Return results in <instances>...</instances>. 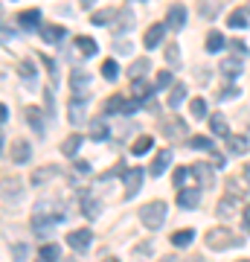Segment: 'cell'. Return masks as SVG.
<instances>
[{
  "instance_id": "1",
  "label": "cell",
  "mask_w": 250,
  "mask_h": 262,
  "mask_svg": "<svg viewBox=\"0 0 250 262\" xmlns=\"http://www.w3.org/2000/svg\"><path fill=\"white\" fill-rule=\"evenodd\" d=\"M58 222H64V213H61V204L58 201H41V204L35 207V213H32V227L35 230H50L53 225H58Z\"/></svg>"
},
{
  "instance_id": "2",
  "label": "cell",
  "mask_w": 250,
  "mask_h": 262,
  "mask_svg": "<svg viewBox=\"0 0 250 262\" xmlns=\"http://www.w3.org/2000/svg\"><path fill=\"white\" fill-rule=\"evenodd\" d=\"M140 222L148 230H160L163 222H166V204L163 201H148V204H143L140 207Z\"/></svg>"
},
{
  "instance_id": "3",
  "label": "cell",
  "mask_w": 250,
  "mask_h": 262,
  "mask_svg": "<svg viewBox=\"0 0 250 262\" xmlns=\"http://www.w3.org/2000/svg\"><path fill=\"white\" fill-rule=\"evenodd\" d=\"M207 245H210L213 251H227V248H239L241 239L239 236H233L230 230H218V227H213V230H207Z\"/></svg>"
},
{
  "instance_id": "4",
  "label": "cell",
  "mask_w": 250,
  "mask_h": 262,
  "mask_svg": "<svg viewBox=\"0 0 250 262\" xmlns=\"http://www.w3.org/2000/svg\"><path fill=\"white\" fill-rule=\"evenodd\" d=\"M122 184H125V195H137L140 192V184H143V169H128L122 175Z\"/></svg>"
},
{
  "instance_id": "5",
  "label": "cell",
  "mask_w": 250,
  "mask_h": 262,
  "mask_svg": "<svg viewBox=\"0 0 250 262\" xmlns=\"http://www.w3.org/2000/svg\"><path fill=\"white\" fill-rule=\"evenodd\" d=\"M177 204L186 207V210H192V207L201 204V192H198V187H184L180 192H177Z\"/></svg>"
},
{
  "instance_id": "6",
  "label": "cell",
  "mask_w": 250,
  "mask_h": 262,
  "mask_svg": "<svg viewBox=\"0 0 250 262\" xmlns=\"http://www.w3.org/2000/svg\"><path fill=\"white\" fill-rule=\"evenodd\" d=\"M163 134H166L169 140H180V137H186V122L180 120V117L166 120V122H163Z\"/></svg>"
},
{
  "instance_id": "7",
  "label": "cell",
  "mask_w": 250,
  "mask_h": 262,
  "mask_svg": "<svg viewBox=\"0 0 250 262\" xmlns=\"http://www.w3.org/2000/svg\"><path fill=\"white\" fill-rule=\"evenodd\" d=\"M29 155H32V149H29V143H27V140H15V143H12V149H9L12 163H27Z\"/></svg>"
},
{
  "instance_id": "8",
  "label": "cell",
  "mask_w": 250,
  "mask_h": 262,
  "mask_svg": "<svg viewBox=\"0 0 250 262\" xmlns=\"http://www.w3.org/2000/svg\"><path fill=\"white\" fill-rule=\"evenodd\" d=\"M67 245L73 251H87L90 248V230H73V233L67 236Z\"/></svg>"
},
{
  "instance_id": "9",
  "label": "cell",
  "mask_w": 250,
  "mask_h": 262,
  "mask_svg": "<svg viewBox=\"0 0 250 262\" xmlns=\"http://www.w3.org/2000/svg\"><path fill=\"white\" fill-rule=\"evenodd\" d=\"M70 84H73V91H76V99H82V102H84V94H82V91H87L90 76L84 73V70H73V76H70Z\"/></svg>"
},
{
  "instance_id": "10",
  "label": "cell",
  "mask_w": 250,
  "mask_h": 262,
  "mask_svg": "<svg viewBox=\"0 0 250 262\" xmlns=\"http://www.w3.org/2000/svg\"><path fill=\"white\" fill-rule=\"evenodd\" d=\"M192 175L204 189L213 187V166H210V163H198V166H192Z\"/></svg>"
},
{
  "instance_id": "11",
  "label": "cell",
  "mask_w": 250,
  "mask_h": 262,
  "mask_svg": "<svg viewBox=\"0 0 250 262\" xmlns=\"http://www.w3.org/2000/svg\"><path fill=\"white\" fill-rule=\"evenodd\" d=\"M186 24V9L184 6H172L166 12V29H180Z\"/></svg>"
},
{
  "instance_id": "12",
  "label": "cell",
  "mask_w": 250,
  "mask_h": 262,
  "mask_svg": "<svg viewBox=\"0 0 250 262\" xmlns=\"http://www.w3.org/2000/svg\"><path fill=\"white\" fill-rule=\"evenodd\" d=\"M163 32H166V24H151V29L146 32V38H143V44H146L148 50H154L163 41Z\"/></svg>"
},
{
  "instance_id": "13",
  "label": "cell",
  "mask_w": 250,
  "mask_h": 262,
  "mask_svg": "<svg viewBox=\"0 0 250 262\" xmlns=\"http://www.w3.org/2000/svg\"><path fill=\"white\" fill-rule=\"evenodd\" d=\"M64 35H67L64 27H58V24H47V27H41V38H44L47 44H58Z\"/></svg>"
},
{
  "instance_id": "14",
  "label": "cell",
  "mask_w": 250,
  "mask_h": 262,
  "mask_svg": "<svg viewBox=\"0 0 250 262\" xmlns=\"http://www.w3.org/2000/svg\"><path fill=\"white\" fill-rule=\"evenodd\" d=\"M210 128H213L215 137H230V125H227V117L224 114H213L210 117Z\"/></svg>"
},
{
  "instance_id": "15",
  "label": "cell",
  "mask_w": 250,
  "mask_h": 262,
  "mask_svg": "<svg viewBox=\"0 0 250 262\" xmlns=\"http://www.w3.org/2000/svg\"><path fill=\"white\" fill-rule=\"evenodd\" d=\"M38 24H41V12L38 9H24L18 15V27H24V29H35Z\"/></svg>"
},
{
  "instance_id": "16",
  "label": "cell",
  "mask_w": 250,
  "mask_h": 262,
  "mask_svg": "<svg viewBox=\"0 0 250 262\" xmlns=\"http://www.w3.org/2000/svg\"><path fill=\"white\" fill-rule=\"evenodd\" d=\"M169 163H172V151H169V149L157 151V158H154V163H151V175H154V178H160V175L166 172Z\"/></svg>"
},
{
  "instance_id": "17",
  "label": "cell",
  "mask_w": 250,
  "mask_h": 262,
  "mask_svg": "<svg viewBox=\"0 0 250 262\" xmlns=\"http://www.w3.org/2000/svg\"><path fill=\"white\" fill-rule=\"evenodd\" d=\"M227 143H230L233 155H247V149H250V140L244 137V134H230V137H227Z\"/></svg>"
},
{
  "instance_id": "18",
  "label": "cell",
  "mask_w": 250,
  "mask_h": 262,
  "mask_svg": "<svg viewBox=\"0 0 250 262\" xmlns=\"http://www.w3.org/2000/svg\"><path fill=\"white\" fill-rule=\"evenodd\" d=\"M58 175V166H41V169H35L32 172V184L35 187H41V184H47L50 178H56Z\"/></svg>"
},
{
  "instance_id": "19",
  "label": "cell",
  "mask_w": 250,
  "mask_h": 262,
  "mask_svg": "<svg viewBox=\"0 0 250 262\" xmlns=\"http://www.w3.org/2000/svg\"><path fill=\"white\" fill-rule=\"evenodd\" d=\"M236 210H239V198H236V195H227L224 201H218V215H221V219L236 215Z\"/></svg>"
},
{
  "instance_id": "20",
  "label": "cell",
  "mask_w": 250,
  "mask_h": 262,
  "mask_svg": "<svg viewBox=\"0 0 250 262\" xmlns=\"http://www.w3.org/2000/svg\"><path fill=\"white\" fill-rule=\"evenodd\" d=\"M244 67H241V58H221V73L227 79H236Z\"/></svg>"
},
{
  "instance_id": "21",
  "label": "cell",
  "mask_w": 250,
  "mask_h": 262,
  "mask_svg": "<svg viewBox=\"0 0 250 262\" xmlns=\"http://www.w3.org/2000/svg\"><path fill=\"white\" fill-rule=\"evenodd\" d=\"M227 47V38L221 35V32H210V35H207V53H221V50Z\"/></svg>"
},
{
  "instance_id": "22",
  "label": "cell",
  "mask_w": 250,
  "mask_h": 262,
  "mask_svg": "<svg viewBox=\"0 0 250 262\" xmlns=\"http://www.w3.org/2000/svg\"><path fill=\"white\" fill-rule=\"evenodd\" d=\"M79 201H82V213L87 215V219H96V215H99V201H96V198H90L84 192V195H79Z\"/></svg>"
},
{
  "instance_id": "23",
  "label": "cell",
  "mask_w": 250,
  "mask_h": 262,
  "mask_svg": "<svg viewBox=\"0 0 250 262\" xmlns=\"http://www.w3.org/2000/svg\"><path fill=\"white\" fill-rule=\"evenodd\" d=\"M247 15H250V12H244L241 6H239V9H233V12H230V18H227V27L244 29V27H247Z\"/></svg>"
},
{
  "instance_id": "24",
  "label": "cell",
  "mask_w": 250,
  "mask_h": 262,
  "mask_svg": "<svg viewBox=\"0 0 250 262\" xmlns=\"http://www.w3.org/2000/svg\"><path fill=\"white\" fill-rule=\"evenodd\" d=\"M125 105H128V102H125V96L113 94L111 99L105 102V108H102V117H105V114H117V111H122V114H125Z\"/></svg>"
},
{
  "instance_id": "25",
  "label": "cell",
  "mask_w": 250,
  "mask_h": 262,
  "mask_svg": "<svg viewBox=\"0 0 250 262\" xmlns=\"http://www.w3.org/2000/svg\"><path fill=\"white\" fill-rule=\"evenodd\" d=\"M76 50H79L84 58H90L93 53H96V41H93V38H87V35H79V38H76Z\"/></svg>"
},
{
  "instance_id": "26",
  "label": "cell",
  "mask_w": 250,
  "mask_h": 262,
  "mask_svg": "<svg viewBox=\"0 0 250 262\" xmlns=\"http://www.w3.org/2000/svg\"><path fill=\"white\" fill-rule=\"evenodd\" d=\"M38 256H41L44 262H64L61 259V248H58V245H44V248L38 251Z\"/></svg>"
},
{
  "instance_id": "27",
  "label": "cell",
  "mask_w": 250,
  "mask_h": 262,
  "mask_svg": "<svg viewBox=\"0 0 250 262\" xmlns=\"http://www.w3.org/2000/svg\"><path fill=\"white\" fill-rule=\"evenodd\" d=\"M192 239H195V233L189 230V227H184V230H175V233H172V245H175V248H186V245H192Z\"/></svg>"
},
{
  "instance_id": "28",
  "label": "cell",
  "mask_w": 250,
  "mask_h": 262,
  "mask_svg": "<svg viewBox=\"0 0 250 262\" xmlns=\"http://www.w3.org/2000/svg\"><path fill=\"white\" fill-rule=\"evenodd\" d=\"M108 134H111V131H108V122H105V117H102V120H93V122H90V137H93L96 143L105 140Z\"/></svg>"
},
{
  "instance_id": "29",
  "label": "cell",
  "mask_w": 250,
  "mask_h": 262,
  "mask_svg": "<svg viewBox=\"0 0 250 262\" xmlns=\"http://www.w3.org/2000/svg\"><path fill=\"white\" fill-rule=\"evenodd\" d=\"M131 94L137 96V102H143L146 96H151V94H154V88H148V84L143 82V79H137V82L131 84Z\"/></svg>"
},
{
  "instance_id": "30",
  "label": "cell",
  "mask_w": 250,
  "mask_h": 262,
  "mask_svg": "<svg viewBox=\"0 0 250 262\" xmlns=\"http://www.w3.org/2000/svg\"><path fill=\"white\" fill-rule=\"evenodd\" d=\"M67 114H70V122H82L84 120V102L82 99H73L70 108H67Z\"/></svg>"
},
{
  "instance_id": "31",
  "label": "cell",
  "mask_w": 250,
  "mask_h": 262,
  "mask_svg": "<svg viewBox=\"0 0 250 262\" xmlns=\"http://www.w3.org/2000/svg\"><path fill=\"white\" fill-rule=\"evenodd\" d=\"M189 149H201V151H215L213 140L210 137H204V134H198V137H192L189 140Z\"/></svg>"
},
{
  "instance_id": "32",
  "label": "cell",
  "mask_w": 250,
  "mask_h": 262,
  "mask_svg": "<svg viewBox=\"0 0 250 262\" xmlns=\"http://www.w3.org/2000/svg\"><path fill=\"white\" fill-rule=\"evenodd\" d=\"M79 146H82V137H79V134H70V137H67V140L61 143V151H64V155H70V158H73L76 151H79Z\"/></svg>"
},
{
  "instance_id": "33",
  "label": "cell",
  "mask_w": 250,
  "mask_h": 262,
  "mask_svg": "<svg viewBox=\"0 0 250 262\" xmlns=\"http://www.w3.org/2000/svg\"><path fill=\"white\" fill-rule=\"evenodd\" d=\"M27 120L38 134H44V122H41V111H38V108H27Z\"/></svg>"
},
{
  "instance_id": "34",
  "label": "cell",
  "mask_w": 250,
  "mask_h": 262,
  "mask_svg": "<svg viewBox=\"0 0 250 262\" xmlns=\"http://www.w3.org/2000/svg\"><path fill=\"white\" fill-rule=\"evenodd\" d=\"M113 15H120V9H105V12H93V24H96V27H102V24H111V18Z\"/></svg>"
},
{
  "instance_id": "35",
  "label": "cell",
  "mask_w": 250,
  "mask_h": 262,
  "mask_svg": "<svg viewBox=\"0 0 250 262\" xmlns=\"http://www.w3.org/2000/svg\"><path fill=\"white\" fill-rule=\"evenodd\" d=\"M184 96H186V88H184V84H175V88L169 91V105H172V108H177V105L184 102Z\"/></svg>"
},
{
  "instance_id": "36",
  "label": "cell",
  "mask_w": 250,
  "mask_h": 262,
  "mask_svg": "<svg viewBox=\"0 0 250 262\" xmlns=\"http://www.w3.org/2000/svg\"><path fill=\"white\" fill-rule=\"evenodd\" d=\"M148 70V58H137V61H134V64H131V79H134V82H137V79H143V73H146Z\"/></svg>"
},
{
  "instance_id": "37",
  "label": "cell",
  "mask_w": 250,
  "mask_h": 262,
  "mask_svg": "<svg viewBox=\"0 0 250 262\" xmlns=\"http://www.w3.org/2000/svg\"><path fill=\"white\" fill-rule=\"evenodd\" d=\"M102 76L108 79V82H113V79L120 76V67H117V61H113V58H108V61H102Z\"/></svg>"
},
{
  "instance_id": "38",
  "label": "cell",
  "mask_w": 250,
  "mask_h": 262,
  "mask_svg": "<svg viewBox=\"0 0 250 262\" xmlns=\"http://www.w3.org/2000/svg\"><path fill=\"white\" fill-rule=\"evenodd\" d=\"M12 259L15 262H29V245H12Z\"/></svg>"
},
{
  "instance_id": "39",
  "label": "cell",
  "mask_w": 250,
  "mask_h": 262,
  "mask_svg": "<svg viewBox=\"0 0 250 262\" xmlns=\"http://www.w3.org/2000/svg\"><path fill=\"white\" fill-rule=\"evenodd\" d=\"M120 24H117V27H113V32H125V29H131V20H134V18H131V12L128 9H120Z\"/></svg>"
},
{
  "instance_id": "40",
  "label": "cell",
  "mask_w": 250,
  "mask_h": 262,
  "mask_svg": "<svg viewBox=\"0 0 250 262\" xmlns=\"http://www.w3.org/2000/svg\"><path fill=\"white\" fill-rule=\"evenodd\" d=\"M189 111H192V117H198V120H201V117H207V102L201 99V96H198V99H192Z\"/></svg>"
},
{
  "instance_id": "41",
  "label": "cell",
  "mask_w": 250,
  "mask_h": 262,
  "mask_svg": "<svg viewBox=\"0 0 250 262\" xmlns=\"http://www.w3.org/2000/svg\"><path fill=\"white\" fill-rule=\"evenodd\" d=\"M148 149H151V137H137V143L131 146V151H134V155H146Z\"/></svg>"
},
{
  "instance_id": "42",
  "label": "cell",
  "mask_w": 250,
  "mask_h": 262,
  "mask_svg": "<svg viewBox=\"0 0 250 262\" xmlns=\"http://www.w3.org/2000/svg\"><path fill=\"white\" fill-rule=\"evenodd\" d=\"M166 61H169V64H180V53H177V44H172V47H169L166 50Z\"/></svg>"
},
{
  "instance_id": "43",
  "label": "cell",
  "mask_w": 250,
  "mask_h": 262,
  "mask_svg": "<svg viewBox=\"0 0 250 262\" xmlns=\"http://www.w3.org/2000/svg\"><path fill=\"white\" fill-rule=\"evenodd\" d=\"M189 175H192V169H177V172H175V184L184 189V184H186V178H189Z\"/></svg>"
},
{
  "instance_id": "44",
  "label": "cell",
  "mask_w": 250,
  "mask_h": 262,
  "mask_svg": "<svg viewBox=\"0 0 250 262\" xmlns=\"http://www.w3.org/2000/svg\"><path fill=\"white\" fill-rule=\"evenodd\" d=\"M166 84H172V73L163 70V73H157V84H154V91H157V88H166Z\"/></svg>"
},
{
  "instance_id": "45",
  "label": "cell",
  "mask_w": 250,
  "mask_h": 262,
  "mask_svg": "<svg viewBox=\"0 0 250 262\" xmlns=\"http://www.w3.org/2000/svg\"><path fill=\"white\" fill-rule=\"evenodd\" d=\"M73 169L79 172V175H90V163H87V160H76Z\"/></svg>"
},
{
  "instance_id": "46",
  "label": "cell",
  "mask_w": 250,
  "mask_h": 262,
  "mask_svg": "<svg viewBox=\"0 0 250 262\" xmlns=\"http://www.w3.org/2000/svg\"><path fill=\"white\" fill-rule=\"evenodd\" d=\"M20 76H24V79H32V76H35V67H32V61H24V64H20Z\"/></svg>"
},
{
  "instance_id": "47",
  "label": "cell",
  "mask_w": 250,
  "mask_h": 262,
  "mask_svg": "<svg viewBox=\"0 0 250 262\" xmlns=\"http://www.w3.org/2000/svg\"><path fill=\"white\" fill-rule=\"evenodd\" d=\"M230 47L236 50V56H247V44L244 41H230Z\"/></svg>"
},
{
  "instance_id": "48",
  "label": "cell",
  "mask_w": 250,
  "mask_h": 262,
  "mask_svg": "<svg viewBox=\"0 0 250 262\" xmlns=\"http://www.w3.org/2000/svg\"><path fill=\"white\" fill-rule=\"evenodd\" d=\"M236 96H239V91H236V88L230 84V88H224L221 94H218V99H236Z\"/></svg>"
},
{
  "instance_id": "49",
  "label": "cell",
  "mask_w": 250,
  "mask_h": 262,
  "mask_svg": "<svg viewBox=\"0 0 250 262\" xmlns=\"http://www.w3.org/2000/svg\"><path fill=\"white\" fill-rule=\"evenodd\" d=\"M241 222H244V230L250 233V204L244 207V213H241Z\"/></svg>"
},
{
  "instance_id": "50",
  "label": "cell",
  "mask_w": 250,
  "mask_h": 262,
  "mask_svg": "<svg viewBox=\"0 0 250 262\" xmlns=\"http://www.w3.org/2000/svg\"><path fill=\"white\" fill-rule=\"evenodd\" d=\"M44 96H47V111L53 114V91H50V88H47V91H44Z\"/></svg>"
},
{
  "instance_id": "51",
  "label": "cell",
  "mask_w": 250,
  "mask_h": 262,
  "mask_svg": "<svg viewBox=\"0 0 250 262\" xmlns=\"http://www.w3.org/2000/svg\"><path fill=\"white\" fill-rule=\"evenodd\" d=\"M213 160H215V166H224V155H218V151H213Z\"/></svg>"
},
{
  "instance_id": "52",
  "label": "cell",
  "mask_w": 250,
  "mask_h": 262,
  "mask_svg": "<svg viewBox=\"0 0 250 262\" xmlns=\"http://www.w3.org/2000/svg\"><path fill=\"white\" fill-rule=\"evenodd\" d=\"M160 262H177V259H175V256H163Z\"/></svg>"
},
{
  "instance_id": "53",
  "label": "cell",
  "mask_w": 250,
  "mask_h": 262,
  "mask_svg": "<svg viewBox=\"0 0 250 262\" xmlns=\"http://www.w3.org/2000/svg\"><path fill=\"white\" fill-rule=\"evenodd\" d=\"M102 262H120V259H113V256H108V259H102Z\"/></svg>"
},
{
  "instance_id": "54",
  "label": "cell",
  "mask_w": 250,
  "mask_h": 262,
  "mask_svg": "<svg viewBox=\"0 0 250 262\" xmlns=\"http://www.w3.org/2000/svg\"><path fill=\"white\" fill-rule=\"evenodd\" d=\"M247 181H250V169H247Z\"/></svg>"
},
{
  "instance_id": "55",
  "label": "cell",
  "mask_w": 250,
  "mask_h": 262,
  "mask_svg": "<svg viewBox=\"0 0 250 262\" xmlns=\"http://www.w3.org/2000/svg\"><path fill=\"white\" fill-rule=\"evenodd\" d=\"M192 262H204V259H192Z\"/></svg>"
},
{
  "instance_id": "56",
  "label": "cell",
  "mask_w": 250,
  "mask_h": 262,
  "mask_svg": "<svg viewBox=\"0 0 250 262\" xmlns=\"http://www.w3.org/2000/svg\"><path fill=\"white\" fill-rule=\"evenodd\" d=\"M239 262H250V259H239Z\"/></svg>"
},
{
  "instance_id": "57",
  "label": "cell",
  "mask_w": 250,
  "mask_h": 262,
  "mask_svg": "<svg viewBox=\"0 0 250 262\" xmlns=\"http://www.w3.org/2000/svg\"><path fill=\"white\" fill-rule=\"evenodd\" d=\"M247 12H250V9H247Z\"/></svg>"
}]
</instances>
